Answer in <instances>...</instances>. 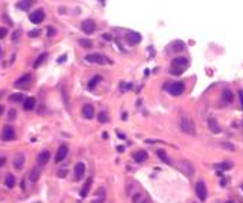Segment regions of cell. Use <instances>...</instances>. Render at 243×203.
Listing matches in <instances>:
<instances>
[{
    "mask_svg": "<svg viewBox=\"0 0 243 203\" xmlns=\"http://www.w3.org/2000/svg\"><path fill=\"white\" fill-rule=\"evenodd\" d=\"M85 61L89 62V63H99V65H102V63H112L111 59H108L107 56H104V55H101V54H88V55H85Z\"/></svg>",
    "mask_w": 243,
    "mask_h": 203,
    "instance_id": "6da1fadb",
    "label": "cell"
},
{
    "mask_svg": "<svg viewBox=\"0 0 243 203\" xmlns=\"http://www.w3.org/2000/svg\"><path fill=\"white\" fill-rule=\"evenodd\" d=\"M180 130L186 134H191V136L196 134V125H194L193 120H190V118H181L180 120Z\"/></svg>",
    "mask_w": 243,
    "mask_h": 203,
    "instance_id": "7a4b0ae2",
    "label": "cell"
},
{
    "mask_svg": "<svg viewBox=\"0 0 243 203\" xmlns=\"http://www.w3.org/2000/svg\"><path fill=\"white\" fill-rule=\"evenodd\" d=\"M184 88H186L184 82H173L168 85L167 91H168V94H171L173 97H178L184 92Z\"/></svg>",
    "mask_w": 243,
    "mask_h": 203,
    "instance_id": "3957f363",
    "label": "cell"
},
{
    "mask_svg": "<svg viewBox=\"0 0 243 203\" xmlns=\"http://www.w3.org/2000/svg\"><path fill=\"white\" fill-rule=\"evenodd\" d=\"M196 195L201 202H204L207 199V187H206V183L203 180H199L196 183Z\"/></svg>",
    "mask_w": 243,
    "mask_h": 203,
    "instance_id": "277c9868",
    "label": "cell"
},
{
    "mask_svg": "<svg viewBox=\"0 0 243 203\" xmlns=\"http://www.w3.org/2000/svg\"><path fill=\"white\" fill-rule=\"evenodd\" d=\"M30 82H32V75L25 74V75H22L20 78L15 82V87L19 88V89H26V88H29Z\"/></svg>",
    "mask_w": 243,
    "mask_h": 203,
    "instance_id": "5b68a950",
    "label": "cell"
},
{
    "mask_svg": "<svg viewBox=\"0 0 243 203\" xmlns=\"http://www.w3.org/2000/svg\"><path fill=\"white\" fill-rule=\"evenodd\" d=\"M189 67V59L184 58V56H177L171 61V68H176V69H184Z\"/></svg>",
    "mask_w": 243,
    "mask_h": 203,
    "instance_id": "8992f818",
    "label": "cell"
},
{
    "mask_svg": "<svg viewBox=\"0 0 243 203\" xmlns=\"http://www.w3.org/2000/svg\"><path fill=\"white\" fill-rule=\"evenodd\" d=\"M0 137H2L3 141H12V140H15V137H16V131H15V128L10 127V125H4Z\"/></svg>",
    "mask_w": 243,
    "mask_h": 203,
    "instance_id": "52a82bcc",
    "label": "cell"
},
{
    "mask_svg": "<svg viewBox=\"0 0 243 203\" xmlns=\"http://www.w3.org/2000/svg\"><path fill=\"white\" fill-rule=\"evenodd\" d=\"M29 20L35 25H39V23H42L45 20V12H43L42 9H38V10H33V12L30 13L29 16Z\"/></svg>",
    "mask_w": 243,
    "mask_h": 203,
    "instance_id": "ba28073f",
    "label": "cell"
},
{
    "mask_svg": "<svg viewBox=\"0 0 243 203\" xmlns=\"http://www.w3.org/2000/svg\"><path fill=\"white\" fill-rule=\"evenodd\" d=\"M95 22L91 20V19H86V20H84L82 23H81V29H82V32L86 35H92L94 32H95Z\"/></svg>",
    "mask_w": 243,
    "mask_h": 203,
    "instance_id": "9c48e42d",
    "label": "cell"
},
{
    "mask_svg": "<svg viewBox=\"0 0 243 203\" xmlns=\"http://www.w3.org/2000/svg\"><path fill=\"white\" fill-rule=\"evenodd\" d=\"M124 39H125V42L128 45H138L141 42V35L137 33V32H128Z\"/></svg>",
    "mask_w": 243,
    "mask_h": 203,
    "instance_id": "30bf717a",
    "label": "cell"
},
{
    "mask_svg": "<svg viewBox=\"0 0 243 203\" xmlns=\"http://www.w3.org/2000/svg\"><path fill=\"white\" fill-rule=\"evenodd\" d=\"M68 153H69V149H68L66 144H62L61 147L58 149V151H56V156H55V162L56 163H61L62 160H65V157L68 156Z\"/></svg>",
    "mask_w": 243,
    "mask_h": 203,
    "instance_id": "8fae6325",
    "label": "cell"
},
{
    "mask_svg": "<svg viewBox=\"0 0 243 203\" xmlns=\"http://www.w3.org/2000/svg\"><path fill=\"white\" fill-rule=\"evenodd\" d=\"M181 169V171L187 176V177H191L193 176V173H194V167H193V164L190 162H187V160H184V162H181L180 163V166H178Z\"/></svg>",
    "mask_w": 243,
    "mask_h": 203,
    "instance_id": "7c38bea8",
    "label": "cell"
},
{
    "mask_svg": "<svg viewBox=\"0 0 243 203\" xmlns=\"http://www.w3.org/2000/svg\"><path fill=\"white\" fill-rule=\"evenodd\" d=\"M94 115H95V108H94V105L85 104L84 107H82V117L86 118V120H91V118H94Z\"/></svg>",
    "mask_w": 243,
    "mask_h": 203,
    "instance_id": "4fadbf2b",
    "label": "cell"
},
{
    "mask_svg": "<svg viewBox=\"0 0 243 203\" xmlns=\"http://www.w3.org/2000/svg\"><path fill=\"white\" fill-rule=\"evenodd\" d=\"M40 174H42V170H40V167H39V166H36V167H33V169L29 171L27 179H29L30 183H36L39 180V177H40Z\"/></svg>",
    "mask_w": 243,
    "mask_h": 203,
    "instance_id": "5bb4252c",
    "label": "cell"
},
{
    "mask_svg": "<svg viewBox=\"0 0 243 203\" xmlns=\"http://www.w3.org/2000/svg\"><path fill=\"white\" fill-rule=\"evenodd\" d=\"M183 49H184V43L181 41H174L167 46V52H170V54H173V52H181Z\"/></svg>",
    "mask_w": 243,
    "mask_h": 203,
    "instance_id": "9a60e30c",
    "label": "cell"
},
{
    "mask_svg": "<svg viewBox=\"0 0 243 203\" xmlns=\"http://www.w3.org/2000/svg\"><path fill=\"white\" fill-rule=\"evenodd\" d=\"M23 166H25V154L19 153L15 157V160H13V167L16 170H20V169H23Z\"/></svg>",
    "mask_w": 243,
    "mask_h": 203,
    "instance_id": "2e32d148",
    "label": "cell"
},
{
    "mask_svg": "<svg viewBox=\"0 0 243 203\" xmlns=\"http://www.w3.org/2000/svg\"><path fill=\"white\" fill-rule=\"evenodd\" d=\"M73 173H75V179H76V180L84 179V176H85V164H84V163H76Z\"/></svg>",
    "mask_w": 243,
    "mask_h": 203,
    "instance_id": "e0dca14e",
    "label": "cell"
},
{
    "mask_svg": "<svg viewBox=\"0 0 243 203\" xmlns=\"http://www.w3.org/2000/svg\"><path fill=\"white\" fill-rule=\"evenodd\" d=\"M207 125H209V128H210L212 133H214V134L222 133V128H220L217 120H214V118H209V120H207Z\"/></svg>",
    "mask_w": 243,
    "mask_h": 203,
    "instance_id": "ac0fdd59",
    "label": "cell"
},
{
    "mask_svg": "<svg viewBox=\"0 0 243 203\" xmlns=\"http://www.w3.org/2000/svg\"><path fill=\"white\" fill-rule=\"evenodd\" d=\"M49 158H50V151H48V150L42 151V153H39V156H38V164H39V167H40V166H45V164L49 162Z\"/></svg>",
    "mask_w": 243,
    "mask_h": 203,
    "instance_id": "d6986e66",
    "label": "cell"
},
{
    "mask_svg": "<svg viewBox=\"0 0 243 203\" xmlns=\"http://www.w3.org/2000/svg\"><path fill=\"white\" fill-rule=\"evenodd\" d=\"M132 158H134L137 163H144V162H147V158H148V153L144 151V150H140V151H137L135 154H132Z\"/></svg>",
    "mask_w": 243,
    "mask_h": 203,
    "instance_id": "ffe728a7",
    "label": "cell"
},
{
    "mask_svg": "<svg viewBox=\"0 0 243 203\" xmlns=\"http://www.w3.org/2000/svg\"><path fill=\"white\" fill-rule=\"evenodd\" d=\"M35 104H36V100H35L33 97H27V98H25V101H23V110H26V111L33 110Z\"/></svg>",
    "mask_w": 243,
    "mask_h": 203,
    "instance_id": "44dd1931",
    "label": "cell"
},
{
    "mask_svg": "<svg viewBox=\"0 0 243 203\" xmlns=\"http://www.w3.org/2000/svg\"><path fill=\"white\" fill-rule=\"evenodd\" d=\"M91 186H92V177H88V180L85 182L84 187H82V190H81V197H86L91 190Z\"/></svg>",
    "mask_w": 243,
    "mask_h": 203,
    "instance_id": "7402d4cb",
    "label": "cell"
},
{
    "mask_svg": "<svg viewBox=\"0 0 243 203\" xmlns=\"http://www.w3.org/2000/svg\"><path fill=\"white\" fill-rule=\"evenodd\" d=\"M132 203H148V197L144 193H135L132 196Z\"/></svg>",
    "mask_w": 243,
    "mask_h": 203,
    "instance_id": "603a6c76",
    "label": "cell"
},
{
    "mask_svg": "<svg viewBox=\"0 0 243 203\" xmlns=\"http://www.w3.org/2000/svg\"><path fill=\"white\" fill-rule=\"evenodd\" d=\"M157 157L160 158V160H163L164 163H165V164H170V163H171V160H170V157H168L167 156V153H165V151H164L163 149H158L157 150Z\"/></svg>",
    "mask_w": 243,
    "mask_h": 203,
    "instance_id": "cb8c5ba5",
    "label": "cell"
},
{
    "mask_svg": "<svg viewBox=\"0 0 243 203\" xmlns=\"http://www.w3.org/2000/svg\"><path fill=\"white\" fill-rule=\"evenodd\" d=\"M15 183H16V179L13 174H7L6 176V180H4V184L7 186V189H13L15 187Z\"/></svg>",
    "mask_w": 243,
    "mask_h": 203,
    "instance_id": "d4e9b609",
    "label": "cell"
},
{
    "mask_svg": "<svg viewBox=\"0 0 243 203\" xmlns=\"http://www.w3.org/2000/svg\"><path fill=\"white\" fill-rule=\"evenodd\" d=\"M222 97H223V101H224V102H227V104H230L232 101H233V98H235L230 89H224V91H223V94H222Z\"/></svg>",
    "mask_w": 243,
    "mask_h": 203,
    "instance_id": "484cf974",
    "label": "cell"
},
{
    "mask_svg": "<svg viewBox=\"0 0 243 203\" xmlns=\"http://www.w3.org/2000/svg\"><path fill=\"white\" fill-rule=\"evenodd\" d=\"M32 2L29 0H23V2H17V9H20V10H29L32 7Z\"/></svg>",
    "mask_w": 243,
    "mask_h": 203,
    "instance_id": "4316f807",
    "label": "cell"
},
{
    "mask_svg": "<svg viewBox=\"0 0 243 203\" xmlns=\"http://www.w3.org/2000/svg\"><path fill=\"white\" fill-rule=\"evenodd\" d=\"M99 82H101V76H98V75H97V76H94V78L88 82V89H91V91L95 89V87H97Z\"/></svg>",
    "mask_w": 243,
    "mask_h": 203,
    "instance_id": "83f0119b",
    "label": "cell"
},
{
    "mask_svg": "<svg viewBox=\"0 0 243 203\" xmlns=\"http://www.w3.org/2000/svg\"><path fill=\"white\" fill-rule=\"evenodd\" d=\"M108 120H109L108 112L101 111L99 114H98V121H99V123H102V124H105V123H108Z\"/></svg>",
    "mask_w": 243,
    "mask_h": 203,
    "instance_id": "f1b7e54d",
    "label": "cell"
},
{
    "mask_svg": "<svg viewBox=\"0 0 243 203\" xmlns=\"http://www.w3.org/2000/svg\"><path fill=\"white\" fill-rule=\"evenodd\" d=\"M23 94H20V92H19V94H12V95H10V101H13V102H20V101H25V98H23Z\"/></svg>",
    "mask_w": 243,
    "mask_h": 203,
    "instance_id": "f546056e",
    "label": "cell"
},
{
    "mask_svg": "<svg viewBox=\"0 0 243 203\" xmlns=\"http://www.w3.org/2000/svg\"><path fill=\"white\" fill-rule=\"evenodd\" d=\"M48 58V54L46 52H45V54H42L40 55V56H39L38 59H36V61H35V63H33V68H39L40 67V63H43V61H45V59Z\"/></svg>",
    "mask_w": 243,
    "mask_h": 203,
    "instance_id": "4dcf8cb0",
    "label": "cell"
},
{
    "mask_svg": "<svg viewBox=\"0 0 243 203\" xmlns=\"http://www.w3.org/2000/svg\"><path fill=\"white\" fill-rule=\"evenodd\" d=\"M79 45L84 46L85 49H89V48H92V41H89V39H79Z\"/></svg>",
    "mask_w": 243,
    "mask_h": 203,
    "instance_id": "1f68e13d",
    "label": "cell"
},
{
    "mask_svg": "<svg viewBox=\"0 0 243 203\" xmlns=\"http://www.w3.org/2000/svg\"><path fill=\"white\" fill-rule=\"evenodd\" d=\"M216 169H222V170H230L233 167V163L232 162H226V163H222V164H217V166H214Z\"/></svg>",
    "mask_w": 243,
    "mask_h": 203,
    "instance_id": "d6a6232c",
    "label": "cell"
},
{
    "mask_svg": "<svg viewBox=\"0 0 243 203\" xmlns=\"http://www.w3.org/2000/svg\"><path fill=\"white\" fill-rule=\"evenodd\" d=\"M42 35V30L40 29H33V30H30L29 33H27V36L30 37V39H35V37H39Z\"/></svg>",
    "mask_w": 243,
    "mask_h": 203,
    "instance_id": "836d02e7",
    "label": "cell"
},
{
    "mask_svg": "<svg viewBox=\"0 0 243 203\" xmlns=\"http://www.w3.org/2000/svg\"><path fill=\"white\" fill-rule=\"evenodd\" d=\"M16 115H17L16 110L12 108V110H9V112H7V120L9 121H15V120H16Z\"/></svg>",
    "mask_w": 243,
    "mask_h": 203,
    "instance_id": "e575fe53",
    "label": "cell"
},
{
    "mask_svg": "<svg viewBox=\"0 0 243 203\" xmlns=\"http://www.w3.org/2000/svg\"><path fill=\"white\" fill-rule=\"evenodd\" d=\"M220 145H222L223 149H226V150H230V151H235V145L233 144H230V143H229V141H222V143H220Z\"/></svg>",
    "mask_w": 243,
    "mask_h": 203,
    "instance_id": "d590c367",
    "label": "cell"
},
{
    "mask_svg": "<svg viewBox=\"0 0 243 203\" xmlns=\"http://www.w3.org/2000/svg\"><path fill=\"white\" fill-rule=\"evenodd\" d=\"M91 203H105V196H99V197H95L94 200H91Z\"/></svg>",
    "mask_w": 243,
    "mask_h": 203,
    "instance_id": "8d00e7d4",
    "label": "cell"
},
{
    "mask_svg": "<svg viewBox=\"0 0 243 203\" xmlns=\"http://www.w3.org/2000/svg\"><path fill=\"white\" fill-rule=\"evenodd\" d=\"M55 33H56V29H55V28H52V26H48V36L52 37Z\"/></svg>",
    "mask_w": 243,
    "mask_h": 203,
    "instance_id": "74e56055",
    "label": "cell"
},
{
    "mask_svg": "<svg viewBox=\"0 0 243 203\" xmlns=\"http://www.w3.org/2000/svg\"><path fill=\"white\" fill-rule=\"evenodd\" d=\"M7 36V28H0V39Z\"/></svg>",
    "mask_w": 243,
    "mask_h": 203,
    "instance_id": "f35d334b",
    "label": "cell"
},
{
    "mask_svg": "<svg viewBox=\"0 0 243 203\" xmlns=\"http://www.w3.org/2000/svg\"><path fill=\"white\" fill-rule=\"evenodd\" d=\"M66 174H68V170L66 169H61L58 171V177H66Z\"/></svg>",
    "mask_w": 243,
    "mask_h": 203,
    "instance_id": "ab89813d",
    "label": "cell"
},
{
    "mask_svg": "<svg viewBox=\"0 0 243 203\" xmlns=\"http://www.w3.org/2000/svg\"><path fill=\"white\" fill-rule=\"evenodd\" d=\"M19 37H20V30H16V32L13 33V36H12L13 42H17V41H19Z\"/></svg>",
    "mask_w": 243,
    "mask_h": 203,
    "instance_id": "60d3db41",
    "label": "cell"
},
{
    "mask_svg": "<svg viewBox=\"0 0 243 203\" xmlns=\"http://www.w3.org/2000/svg\"><path fill=\"white\" fill-rule=\"evenodd\" d=\"M184 72V69H176V68H171V74L173 75H181Z\"/></svg>",
    "mask_w": 243,
    "mask_h": 203,
    "instance_id": "b9f144b4",
    "label": "cell"
},
{
    "mask_svg": "<svg viewBox=\"0 0 243 203\" xmlns=\"http://www.w3.org/2000/svg\"><path fill=\"white\" fill-rule=\"evenodd\" d=\"M66 54H63V55H61V56H59L58 58V63H63V61H66Z\"/></svg>",
    "mask_w": 243,
    "mask_h": 203,
    "instance_id": "7bdbcfd3",
    "label": "cell"
},
{
    "mask_svg": "<svg viewBox=\"0 0 243 203\" xmlns=\"http://www.w3.org/2000/svg\"><path fill=\"white\" fill-rule=\"evenodd\" d=\"M239 100H240V105H242V110H243V89L239 91Z\"/></svg>",
    "mask_w": 243,
    "mask_h": 203,
    "instance_id": "ee69618b",
    "label": "cell"
},
{
    "mask_svg": "<svg viewBox=\"0 0 243 203\" xmlns=\"http://www.w3.org/2000/svg\"><path fill=\"white\" fill-rule=\"evenodd\" d=\"M102 37H104L105 41H112V36H111L109 33H104V35H102Z\"/></svg>",
    "mask_w": 243,
    "mask_h": 203,
    "instance_id": "f6af8a7d",
    "label": "cell"
},
{
    "mask_svg": "<svg viewBox=\"0 0 243 203\" xmlns=\"http://www.w3.org/2000/svg\"><path fill=\"white\" fill-rule=\"evenodd\" d=\"M6 164V157H0V169Z\"/></svg>",
    "mask_w": 243,
    "mask_h": 203,
    "instance_id": "bcb514c9",
    "label": "cell"
},
{
    "mask_svg": "<svg viewBox=\"0 0 243 203\" xmlns=\"http://www.w3.org/2000/svg\"><path fill=\"white\" fill-rule=\"evenodd\" d=\"M121 118H122V120H125V118H127V112H124V114H122Z\"/></svg>",
    "mask_w": 243,
    "mask_h": 203,
    "instance_id": "7dc6e473",
    "label": "cell"
},
{
    "mask_svg": "<svg viewBox=\"0 0 243 203\" xmlns=\"http://www.w3.org/2000/svg\"><path fill=\"white\" fill-rule=\"evenodd\" d=\"M117 136L119 137V138H124V134H121V133H117Z\"/></svg>",
    "mask_w": 243,
    "mask_h": 203,
    "instance_id": "c3c4849f",
    "label": "cell"
},
{
    "mask_svg": "<svg viewBox=\"0 0 243 203\" xmlns=\"http://www.w3.org/2000/svg\"><path fill=\"white\" fill-rule=\"evenodd\" d=\"M3 108H4L3 105H0V114H3Z\"/></svg>",
    "mask_w": 243,
    "mask_h": 203,
    "instance_id": "681fc988",
    "label": "cell"
},
{
    "mask_svg": "<svg viewBox=\"0 0 243 203\" xmlns=\"http://www.w3.org/2000/svg\"><path fill=\"white\" fill-rule=\"evenodd\" d=\"M0 55H2V46H0Z\"/></svg>",
    "mask_w": 243,
    "mask_h": 203,
    "instance_id": "f907efd6",
    "label": "cell"
},
{
    "mask_svg": "<svg viewBox=\"0 0 243 203\" xmlns=\"http://www.w3.org/2000/svg\"><path fill=\"white\" fill-rule=\"evenodd\" d=\"M242 190H243V184H242Z\"/></svg>",
    "mask_w": 243,
    "mask_h": 203,
    "instance_id": "816d5d0a",
    "label": "cell"
}]
</instances>
